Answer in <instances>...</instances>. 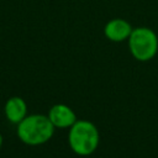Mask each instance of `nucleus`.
<instances>
[{"label":"nucleus","instance_id":"423d86ee","mask_svg":"<svg viewBox=\"0 0 158 158\" xmlns=\"http://www.w3.org/2000/svg\"><path fill=\"white\" fill-rule=\"evenodd\" d=\"M4 114L9 122L17 125L27 116V104L21 96H11L4 105Z\"/></svg>","mask_w":158,"mask_h":158},{"label":"nucleus","instance_id":"7ed1b4c3","mask_svg":"<svg viewBox=\"0 0 158 158\" xmlns=\"http://www.w3.org/2000/svg\"><path fill=\"white\" fill-rule=\"evenodd\" d=\"M127 42L130 53L139 62L153 59L158 52V36L149 27L133 28Z\"/></svg>","mask_w":158,"mask_h":158},{"label":"nucleus","instance_id":"20e7f679","mask_svg":"<svg viewBox=\"0 0 158 158\" xmlns=\"http://www.w3.org/2000/svg\"><path fill=\"white\" fill-rule=\"evenodd\" d=\"M47 116L51 120L52 125L56 128H59V130L69 128L78 120L74 110L70 106L65 105V104H56V105H53L48 110Z\"/></svg>","mask_w":158,"mask_h":158},{"label":"nucleus","instance_id":"0eeeda50","mask_svg":"<svg viewBox=\"0 0 158 158\" xmlns=\"http://www.w3.org/2000/svg\"><path fill=\"white\" fill-rule=\"evenodd\" d=\"M2 144H4V137H2V135L0 133V148L2 147Z\"/></svg>","mask_w":158,"mask_h":158},{"label":"nucleus","instance_id":"f03ea898","mask_svg":"<svg viewBox=\"0 0 158 158\" xmlns=\"http://www.w3.org/2000/svg\"><path fill=\"white\" fill-rule=\"evenodd\" d=\"M100 143V133L96 125L89 120H77L68 128V144L72 152L86 157L93 154Z\"/></svg>","mask_w":158,"mask_h":158},{"label":"nucleus","instance_id":"f257e3e1","mask_svg":"<svg viewBox=\"0 0 158 158\" xmlns=\"http://www.w3.org/2000/svg\"><path fill=\"white\" fill-rule=\"evenodd\" d=\"M56 127L52 125L47 115L32 114L27 115L16 125V135L19 139L27 146H41L47 143L54 135Z\"/></svg>","mask_w":158,"mask_h":158},{"label":"nucleus","instance_id":"39448f33","mask_svg":"<svg viewBox=\"0 0 158 158\" xmlns=\"http://www.w3.org/2000/svg\"><path fill=\"white\" fill-rule=\"evenodd\" d=\"M132 30L133 28L128 21L123 19H112L106 22L104 27V35L112 42H122L128 40Z\"/></svg>","mask_w":158,"mask_h":158}]
</instances>
